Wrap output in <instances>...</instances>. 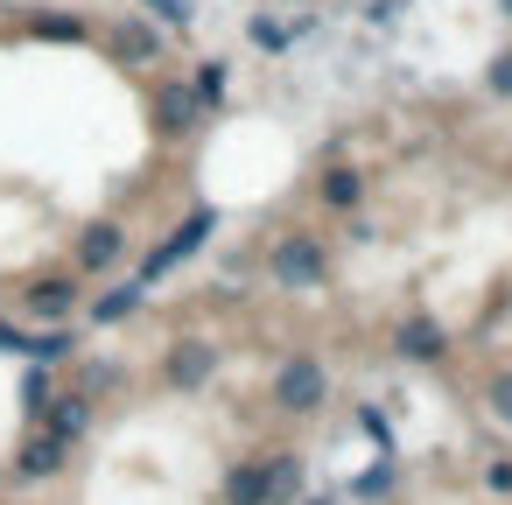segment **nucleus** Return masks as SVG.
<instances>
[{
  "instance_id": "obj_7",
  "label": "nucleus",
  "mask_w": 512,
  "mask_h": 505,
  "mask_svg": "<svg viewBox=\"0 0 512 505\" xmlns=\"http://www.w3.org/2000/svg\"><path fill=\"white\" fill-rule=\"evenodd\" d=\"M71 302H78V288H71V281H43V288H29V309H36V316H50V323H57V316H71Z\"/></svg>"
},
{
  "instance_id": "obj_3",
  "label": "nucleus",
  "mask_w": 512,
  "mask_h": 505,
  "mask_svg": "<svg viewBox=\"0 0 512 505\" xmlns=\"http://www.w3.org/2000/svg\"><path fill=\"white\" fill-rule=\"evenodd\" d=\"M211 225H218V218H211V211H190V218H183V225H176V239H169V246H162V253H155V260H148V281H155V274H169V267H176V260H190V253H197V246H204V239H211Z\"/></svg>"
},
{
  "instance_id": "obj_24",
  "label": "nucleus",
  "mask_w": 512,
  "mask_h": 505,
  "mask_svg": "<svg viewBox=\"0 0 512 505\" xmlns=\"http://www.w3.org/2000/svg\"><path fill=\"white\" fill-rule=\"evenodd\" d=\"M498 8H505V15H512V0H498Z\"/></svg>"
},
{
  "instance_id": "obj_15",
  "label": "nucleus",
  "mask_w": 512,
  "mask_h": 505,
  "mask_svg": "<svg viewBox=\"0 0 512 505\" xmlns=\"http://www.w3.org/2000/svg\"><path fill=\"white\" fill-rule=\"evenodd\" d=\"M36 36H57V43H78V36H85V22H64V15H43V22H36Z\"/></svg>"
},
{
  "instance_id": "obj_12",
  "label": "nucleus",
  "mask_w": 512,
  "mask_h": 505,
  "mask_svg": "<svg viewBox=\"0 0 512 505\" xmlns=\"http://www.w3.org/2000/svg\"><path fill=\"white\" fill-rule=\"evenodd\" d=\"M127 309H141V288H134V281H127V288H113V295L99 302V323H120Z\"/></svg>"
},
{
  "instance_id": "obj_2",
  "label": "nucleus",
  "mask_w": 512,
  "mask_h": 505,
  "mask_svg": "<svg viewBox=\"0 0 512 505\" xmlns=\"http://www.w3.org/2000/svg\"><path fill=\"white\" fill-rule=\"evenodd\" d=\"M274 393H281V407L309 414V407L323 400V365H316V358H288V365H281V386H274Z\"/></svg>"
},
{
  "instance_id": "obj_6",
  "label": "nucleus",
  "mask_w": 512,
  "mask_h": 505,
  "mask_svg": "<svg viewBox=\"0 0 512 505\" xmlns=\"http://www.w3.org/2000/svg\"><path fill=\"white\" fill-rule=\"evenodd\" d=\"M225 505H267V470H260V463L232 470V477H225Z\"/></svg>"
},
{
  "instance_id": "obj_8",
  "label": "nucleus",
  "mask_w": 512,
  "mask_h": 505,
  "mask_svg": "<svg viewBox=\"0 0 512 505\" xmlns=\"http://www.w3.org/2000/svg\"><path fill=\"white\" fill-rule=\"evenodd\" d=\"M57 463H64V442H57V435H36V442L22 449V477H50Z\"/></svg>"
},
{
  "instance_id": "obj_10",
  "label": "nucleus",
  "mask_w": 512,
  "mask_h": 505,
  "mask_svg": "<svg viewBox=\"0 0 512 505\" xmlns=\"http://www.w3.org/2000/svg\"><path fill=\"white\" fill-rule=\"evenodd\" d=\"M85 421H92V407H85V400H57V407H50V435H57V442H71Z\"/></svg>"
},
{
  "instance_id": "obj_21",
  "label": "nucleus",
  "mask_w": 512,
  "mask_h": 505,
  "mask_svg": "<svg viewBox=\"0 0 512 505\" xmlns=\"http://www.w3.org/2000/svg\"><path fill=\"white\" fill-rule=\"evenodd\" d=\"M197 92H204V99H218V92H225V71H218V64H204V78H197Z\"/></svg>"
},
{
  "instance_id": "obj_1",
  "label": "nucleus",
  "mask_w": 512,
  "mask_h": 505,
  "mask_svg": "<svg viewBox=\"0 0 512 505\" xmlns=\"http://www.w3.org/2000/svg\"><path fill=\"white\" fill-rule=\"evenodd\" d=\"M274 281H281V288H316V281H323V246H316L309 232H288V239L274 246Z\"/></svg>"
},
{
  "instance_id": "obj_18",
  "label": "nucleus",
  "mask_w": 512,
  "mask_h": 505,
  "mask_svg": "<svg viewBox=\"0 0 512 505\" xmlns=\"http://www.w3.org/2000/svg\"><path fill=\"white\" fill-rule=\"evenodd\" d=\"M148 8H155L169 29H190V0H148Z\"/></svg>"
},
{
  "instance_id": "obj_20",
  "label": "nucleus",
  "mask_w": 512,
  "mask_h": 505,
  "mask_svg": "<svg viewBox=\"0 0 512 505\" xmlns=\"http://www.w3.org/2000/svg\"><path fill=\"white\" fill-rule=\"evenodd\" d=\"M162 113H169V127H190V92H169Z\"/></svg>"
},
{
  "instance_id": "obj_25",
  "label": "nucleus",
  "mask_w": 512,
  "mask_h": 505,
  "mask_svg": "<svg viewBox=\"0 0 512 505\" xmlns=\"http://www.w3.org/2000/svg\"><path fill=\"white\" fill-rule=\"evenodd\" d=\"M316 505H330V498H316Z\"/></svg>"
},
{
  "instance_id": "obj_22",
  "label": "nucleus",
  "mask_w": 512,
  "mask_h": 505,
  "mask_svg": "<svg viewBox=\"0 0 512 505\" xmlns=\"http://www.w3.org/2000/svg\"><path fill=\"white\" fill-rule=\"evenodd\" d=\"M491 407H498V421H512V379H498V386H491Z\"/></svg>"
},
{
  "instance_id": "obj_16",
  "label": "nucleus",
  "mask_w": 512,
  "mask_h": 505,
  "mask_svg": "<svg viewBox=\"0 0 512 505\" xmlns=\"http://www.w3.org/2000/svg\"><path fill=\"white\" fill-rule=\"evenodd\" d=\"M253 43H260V50H288V29H281V22H267V15H260V22H253Z\"/></svg>"
},
{
  "instance_id": "obj_14",
  "label": "nucleus",
  "mask_w": 512,
  "mask_h": 505,
  "mask_svg": "<svg viewBox=\"0 0 512 505\" xmlns=\"http://www.w3.org/2000/svg\"><path fill=\"white\" fill-rule=\"evenodd\" d=\"M120 57H155V29L127 22V29H120Z\"/></svg>"
},
{
  "instance_id": "obj_9",
  "label": "nucleus",
  "mask_w": 512,
  "mask_h": 505,
  "mask_svg": "<svg viewBox=\"0 0 512 505\" xmlns=\"http://www.w3.org/2000/svg\"><path fill=\"white\" fill-rule=\"evenodd\" d=\"M435 351H442L435 323H400V358H435Z\"/></svg>"
},
{
  "instance_id": "obj_17",
  "label": "nucleus",
  "mask_w": 512,
  "mask_h": 505,
  "mask_svg": "<svg viewBox=\"0 0 512 505\" xmlns=\"http://www.w3.org/2000/svg\"><path fill=\"white\" fill-rule=\"evenodd\" d=\"M491 92H498V99H512V50H498V57H491Z\"/></svg>"
},
{
  "instance_id": "obj_13",
  "label": "nucleus",
  "mask_w": 512,
  "mask_h": 505,
  "mask_svg": "<svg viewBox=\"0 0 512 505\" xmlns=\"http://www.w3.org/2000/svg\"><path fill=\"white\" fill-rule=\"evenodd\" d=\"M295 484H302V463H295V456H281V463L267 470V498H288Z\"/></svg>"
},
{
  "instance_id": "obj_19",
  "label": "nucleus",
  "mask_w": 512,
  "mask_h": 505,
  "mask_svg": "<svg viewBox=\"0 0 512 505\" xmlns=\"http://www.w3.org/2000/svg\"><path fill=\"white\" fill-rule=\"evenodd\" d=\"M29 351H36V358H64V351H71V337H64V330H50V337H29Z\"/></svg>"
},
{
  "instance_id": "obj_5",
  "label": "nucleus",
  "mask_w": 512,
  "mask_h": 505,
  "mask_svg": "<svg viewBox=\"0 0 512 505\" xmlns=\"http://www.w3.org/2000/svg\"><path fill=\"white\" fill-rule=\"evenodd\" d=\"M120 246H127V232H120V225H92V232L78 239V260H85V267H113V260H120Z\"/></svg>"
},
{
  "instance_id": "obj_23",
  "label": "nucleus",
  "mask_w": 512,
  "mask_h": 505,
  "mask_svg": "<svg viewBox=\"0 0 512 505\" xmlns=\"http://www.w3.org/2000/svg\"><path fill=\"white\" fill-rule=\"evenodd\" d=\"M0 351H29V337H22V330H8V323H0Z\"/></svg>"
},
{
  "instance_id": "obj_11",
  "label": "nucleus",
  "mask_w": 512,
  "mask_h": 505,
  "mask_svg": "<svg viewBox=\"0 0 512 505\" xmlns=\"http://www.w3.org/2000/svg\"><path fill=\"white\" fill-rule=\"evenodd\" d=\"M323 197H330V204H337V211H351V204H358V197H365V183H358V176H351V169H330V176H323Z\"/></svg>"
},
{
  "instance_id": "obj_4",
  "label": "nucleus",
  "mask_w": 512,
  "mask_h": 505,
  "mask_svg": "<svg viewBox=\"0 0 512 505\" xmlns=\"http://www.w3.org/2000/svg\"><path fill=\"white\" fill-rule=\"evenodd\" d=\"M211 365H218V351H211V344H197V337L169 351V379H176V386H204V379H211Z\"/></svg>"
}]
</instances>
